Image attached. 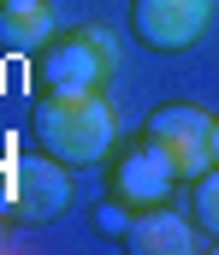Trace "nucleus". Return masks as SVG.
Here are the masks:
<instances>
[{
  "label": "nucleus",
  "instance_id": "nucleus-1",
  "mask_svg": "<svg viewBox=\"0 0 219 255\" xmlns=\"http://www.w3.org/2000/svg\"><path fill=\"white\" fill-rule=\"evenodd\" d=\"M30 136H36V148H48L72 172L77 166H107L113 142H119V113L101 89H83V95L42 89L36 107H30Z\"/></svg>",
  "mask_w": 219,
  "mask_h": 255
},
{
  "label": "nucleus",
  "instance_id": "nucleus-3",
  "mask_svg": "<svg viewBox=\"0 0 219 255\" xmlns=\"http://www.w3.org/2000/svg\"><path fill=\"white\" fill-rule=\"evenodd\" d=\"M113 36L101 24H77L66 36H54L36 54V89H60V95H83V89H107L113 77Z\"/></svg>",
  "mask_w": 219,
  "mask_h": 255
},
{
  "label": "nucleus",
  "instance_id": "nucleus-8",
  "mask_svg": "<svg viewBox=\"0 0 219 255\" xmlns=\"http://www.w3.org/2000/svg\"><path fill=\"white\" fill-rule=\"evenodd\" d=\"M60 36L48 0H0V48L6 54H42Z\"/></svg>",
  "mask_w": 219,
  "mask_h": 255
},
{
  "label": "nucleus",
  "instance_id": "nucleus-6",
  "mask_svg": "<svg viewBox=\"0 0 219 255\" xmlns=\"http://www.w3.org/2000/svg\"><path fill=\"white\" fill-rule=\"evenodd\" d=\"M178 184V172L166 166V154L154 148V142H131V148H119L113 154V172H107V190L125 196L131 208H154V202H166V190Z\"/></svg>",
  "mask_w": 219,
  "mask_h": 255
},
{
  "label": "nucleus",
  "instance_id": "nucleus-4",
  "mask_svg": "<svg viewBox=\"0 0 219 255\" xmlns=\"http://www.w3.org/2000/svg\"><path fill=\"white\" fill-rule=\"evenodd\" d=\"M0 202L12 208L18 226H48L72 208V166L54 160L48 148H30L0 166Z\"/></svg>",
  "mask_w": 219,
  "mask_h": 255
},
{
  "label": "nucleus",
  "instance_id": "nucleus-2",
  "mask_svg": "<svg viewBox=\"0 0 219 255\" xmlns=\"http://www.w3.org/2000/svg\"><path fill=\"white\" fill-rule=\"evenodd\" d=\"M143 142H154L166 154L178 184H190V178H202L219 160V113L190 107V101H166V107H154L143 119Z\"/></svg>",
  "mask_w": 219,
  "mask_h": 255
},
{
  "label": "nucleus",
  "instance_id": "nucleus-9",
  "mask_svg": "<svg viewBox=\"0 0 219 255\" xmlns=\"http://www.w3.org/2000/svg\"><path fill=\"white\" fill-rule=\"evenodd\" d=\"M190 220H196V232L208 244H219V160L202 178H190Z\"/></svg>",
  "mask_w": 219,
  "mask_h": 255
},
{
  "label": "nucleus",
  "instance_id": "nucleus-5",
  "mask_svg": "<svg viewBox=\"0 0 219 255\" xmlns=\"http://www.w3.org/2000/svg\"><path fill=\"white\" fill-rule=\"evenodd\" d=\"M214 0H131V36L148 54H184L202 42Z\"/></svg>",
  "mask_w": 219,
  "mask_h": 255
},
{
  "label": "nucleus",
  "instance_id": "nucleus-11",
  "mask_svg": "<svg viewBox=\"0 0 219 255\" xmlns=\"http://www.w3.org/2000/svg\"><path fill=\"white\" fill-rule=\"evenodd\" d=\"M12 250H24V244L12 238V208L0 202V255H12Z\"/></svg>",
  "mask_w": 219,
  "mask_h": 255
},
{
  "label": "nucleus",
  "instance_id": "nucleus-10",
  "mask_svg": "<svg viewBox=\"0 0 219 255\" xmlns=\"http://www.w3.org/2000/svg\"><path fill=\"white\" fill-rule=\"evenodd\" d=\"M131 214H137V208H131L125 196L107 190V202L95 208V232H101V238H125V232H131Z\"/></svg>",
  "mask_w": 219,
  "mask_h": 255
},
{
  "label": "nucleus",
  "instance_id": "nucleus-7",
  "mask_svg": "<svg viewBox=\"0 0 219 255\" xmlns=\"http://www.w3.org/2000/svg\"><path fill=\"white\" fill-rule=\"evenodd\" d=\"M119 244H125L131 255H196V250H202V238H196V220L172 214L166 202L137 208V214H131V232H125Z\"/></svg>",
  "mask_w": 219,
  "mask_h": 255
}]
</instances>
